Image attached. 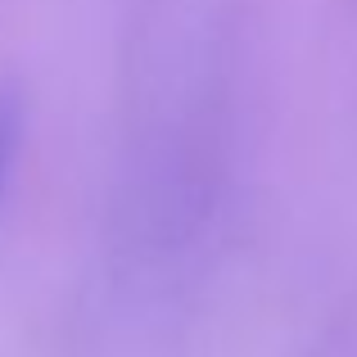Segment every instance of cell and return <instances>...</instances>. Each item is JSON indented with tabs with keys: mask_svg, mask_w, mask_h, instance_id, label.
Segmentation results:
<instances>
[{
	"mask_svg": "<svg viewBox=\"0 0 357 357\" xmlns=\"http://www.w3.org/2000/svg\"><path fill=\"white\" fill-rule=\"evenodd\" d=\"M18 136H23V109H18L14 96H0V195L9 185V172H14Z\"/></svg>",
	"mask_w": 357,
	"mask_h": 357,
	"instance_id": "1",
	"label": "cell"
}]
</instances>
